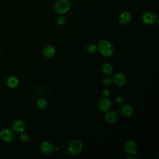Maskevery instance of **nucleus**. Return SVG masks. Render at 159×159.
I'll return each mask as SVG.
<instances>
[{"label": "nucleus", "instance_id": "1", "mask_svg": "<svg viewBox=\"0 0 159 159\" xmlns=\"http://www.w3.org/2000/svg\"><path fill=\"white\" fill-rule=\"evenodd\" d=\"M97 49L105 57H109L113 55L114 48L112 44L107 40H102L98 43Z\"/></svg>", "mask_w": 159, "mask_h": 159}, {"label": "nucleus", "instance_id": "2", "mask_svg": "<svg viewBox=\"0 0 159 159\" xmlns=\"http://www.w3.org/2000/svg\"><path fill=\"white\" fill-rule=\"evenodd\" d=\"M70 6L69 0H57L53 4V10L57 14L62 15L69 11Z\"/></svg>", "mask_w": 159, "mask_h": 159}, {"label": "nucleus", "instance_id": "3", "mask_svg": "<svg viewBox=\"0 0 159 159\" xmlns=\"http://www.w3.org/2000/svg\"><path fill=\"white\" fill-rule=\"evenodd\" d=\"M83 148L82 142L78 139L71 140L68 146V152L72 156L78 155Z\"/></svg>", "mask_w": 159, "mask_h": 159}, {"label": "nucleus", "instance_id": "4", "mask_svg": "<svg viewBox=\"0 0 159 159\" xmlns=\"http://www.w3.org/2000/svg\"><path fill=\"white\" fill-rule=\"evenodd\" d=\"M142 22L147 25L154 24L158 20L155 13L153 12H146L142 16Z\"/></svg>", "mask_w": 159, "mask_h": 159}, {"label": "nucleus", "instance_id": "5", "mask_svg": "<svg viewBox=\"0 0 159 159\" xmlns=\"http://www.w3.org/2000/svg\"><path fill=\"white\" fill-rule=\"evenodd\" d=\"M0 137L4 142L9 143L14 140V134L13 131L11 129L5 128L1 131Z\"/></svg>", "mask_w": 159, "mask_h": 159}, {"label": "nucleus", "instance_id": "6", "mask_svg": "<svg viewBox=\"0 0 159 159\" xmlns=\"http://www.w3.org/2000/svg\"><path fill=\"white\" fill-rule=\"evenodd\" d=\"M112 79V81L118 86H124L126 83V77L122 72L116 73Z\"/></svg>", "mask_w": 159, "mask_h": 159}, {"label": "nucleus", "instance_id": "7", "mask_svg": "<svg viewBox=\"0 0 159 159\" xmlns=\"http://www.w3.org/2000/svg\"><path fill=\"white\" fill-rule=\"evenodd\" d=\"M98 106L100 111L102 112H107L111 108V102L108 98L102 97L101 99H99Z\"/></svg>", "mask_w": 159, "mask_h": 159}, {"label": "nucleus", "instance_id": "8", "mask_svg": "<svg viewBox=\"0 0 159 159\" xmlns=\"http://www.w3.org/2000/svg\"><path fill=\"white\" fill-rule=\"evenodd\" d=\"M40 150L43 154L46 155H50L53 153L54 147L49 142L43 141L40 144Z\"/></svg>", "mask_w": 159, "mask_h": 159}, {"label": "nucleus", "instance_id": "9", "mask_svg": "<svg viewBox=\"0 0 159 159\" xmlns=\"http://www.w3.org/2000/svg\"><path fill=\"white\" fill-rule=\"evenodd\" d=\"M137 146L135 142L132 140L126 141L124 145V150L128 155H133L136 152Z\"/></svg>", "mask_w": 159, "mask_h": 159}, {"label": "nucleus", "instance_id": "10", "mask_svg": "<svg viewBox=\"0 0 159 159\" xmlns=\"http://www.w3.org/2000/svg\"><path fill=\"white\" fill-rule=\"evenodd\" d=\"M12 130L17 134L22 132L25 129V123L20 119H16L12 123Z\"/></svg>", "mask_w": 159, "mask_h": 159}, {"label": "nucleus", "instance_id": "11", "mask_svg": "<svg viewBox=\"0 0 159 159\" xmlns=\"http://www.w3.org/2000/svg\"><path fill=\"white\" fill-rule=\"evenodd\" d=\"M106 112V114L105 115V119L106 122L111 124L116 123L118 119V115L117 112L113 110H109Z\"/></svg>", "mask_w": 159, "mask_h": 159}, {"label": "nucleus", "instance_id": "12", "mask_svg": "<svg viewBox=\"0 0 159 159\" xmlns=\"http://www.w3.org/2000/svg\"><path fill=\"white\" fill-rule=\"evenodd\" d=\"M120 114L125 117H129L133 114L134 110L132 106L127 104H122L119 107Z\"/></svg>", "mask_w": 159, "mask_h": 159}, {"label": "nucleus", "instance_id": "13", "mask_svg": "<svg viewBox=\"0 0 159 159\" xmlns=\"http://www.w3.org/2000/svg\"><path fill=\"white\" fill-rule=\"evenodd\" d=\"M131 19L132 16L129 11H124L119 16V22L120 24H127L131 21Z\"/></svg>", "mask_w": 159, "mask_h": 159}, {"label": "nucleus", "instance_id": "14", "mask_svg": "<svg viewBox=\"0 0 159 159\" xmlns=\"http://www.w3.org/2000/svg\"><path fill=\"white\" fill-rule=\"evenodd\" d=\"M55 53V48L52 45H46L43 49V55L46 58H52Z\"/></svg>", "mask_w": 159, "mask_h": 159}, {"label": "nucleus", "instance_id": "15", "mask_svg": "<svg viewBox=\"0 0 159 159\" xmlns=\"http://www.w3.org/2000/svg\"><path fill=\"white\" fill-rule=\"evenodd\" d=\"M6 84L8 87L11 88H14L17 86L19 84V80L16 76H10L6 78Z\"/></svg>", "mask_w": 159, "mask_h": 159}, {"label": "nucleus", "instance_id": "16", "mask_svg": "<svg viewBox=\"0 0 159 159\" xmlns=\"http://www.w3.org/2000/svg\"><path fill=\"white\" fill-rule=\"evenodd\" d=\"M102 72L107 76H111L114 73V68L110 63L104 64L102 67Z\"/></svg>", "mask_w": 159, "mask_h": 159}, {"label": "nucleus", "instance_id": "17", "mask_svg": "<svg viewBox=\"0 0 159 159\" xmlns=\"http://www.w3.org/2000/svg\"><path fill=\"white\" fill-rule=\"evenodd\" d=\"M36 105H37V107L39 109L44 110L47 108V107L48 106V104H47V102L45 99H44L43 98H41V99H38V101L36 102Z\"/></svg>", "mask_w": 159, "mask_h": 159}, {"label": "nucleus", "instance_id": "18", "mask_svg": "<svg viewBox=\"0 0 159 159\" xmlns=\"http://www.w3.org/2000/svg\"><path fill=\"white\" fill-rule=\"evenodd\" d=\"M97 47L93 43H89L86 47V51L88 53L93 54L97 52Z\"/></svg>", "mask_w": 159, "mask_h": 159}, {"label": "nucleus", "instance_id": "19", "mask_svg": "<svg viewBox=\"0 0 159 159\" xmlns=\"http://www.w3.org/2000/svg\"><path fill=\"white\" fill-rule=\"evenodd\" d=\"M66 18L63 16H59L57 19V23L59 25H64L66 24Z\"/></svg>", "mask_w": 159, "mask_h": 159}, {"label": "nucleus", "instance_id": "20", "mask_svg": "<svg viewBox=\"0 0 159 159\" xmlns=\"http://www.w3.org/2000/svg\"><path fill=\"white\" fill-rule=\"evenodd\" d=\"M112 83V79L109 76L104 77L102 80V83L104 86H109Z\"/></svg>", "mask_w": 159, "mask_h": 159}, {"label": "nucleus", "instance_id": "21", "mask_svg": "<svg viewBox=\"0 0 159 159\" xmlns=\"http://www.w3.org/2000/svg\"><path fill=\"white\" fill-rule=\"evenodd\" d=\"M19 138L20 139V140L23 142H25L29 140V135L26 133V132H21L20 133V136H19Z\"/></svg>", "mask_w": 159, "mask_h": 159}, {"label": "nucleus", "instance_id": "22", "mask_svg": "<svg viewBox=\"0 0 159 159\" xmlns=\"http://www.w3.org/2000/svg\"><path fill=\"white\" fill-rule=\"evenodd\" d=\"M116 102L119 104H122L124 103V98L122 96H117L116 98Z\"/></svg>", "mask_w": 159, "mask_h": 159}, {"label": "nucleus", "instance_id": "23", "mask_svg": "<svg viewBox=\"0 0 159 159\" xmlns=\"http://www.w3.org/2000/svg\"><path fill=\"white\" fill-rule=\"evenodd\" d=\"M102 96L103 97H106V98H108L110 95V91L107 89H104L102 91Z\"/></svg>", "mask_w": 159, "mask_h": 159}, {"label": "nucleus", "instance_id": "24", "mask_svg": "<svg viewBox=\"0 0 159 159\" xmlns=\"http://www.w3.org/2000/svg\"><path fill=\"white\" fill-rule=\"evenodd\" d=\"M127 158H132V157H128Z\"/></svg>", "mask_w": 159, "mask_h": 159}, {"label": "nucleus", "instance_id": "25", "mask_svg": "<svg viewBox=\"0 0 159 159\" xmlns=\"http://www.w3.org/2000/svg\"><path fill=\"white\" fill-rule=\"evenodd\" d=\"M114 1H119V0H114Z\"/></svg>", "mask_w": 159, "mask_h": 159}]
</instances>
